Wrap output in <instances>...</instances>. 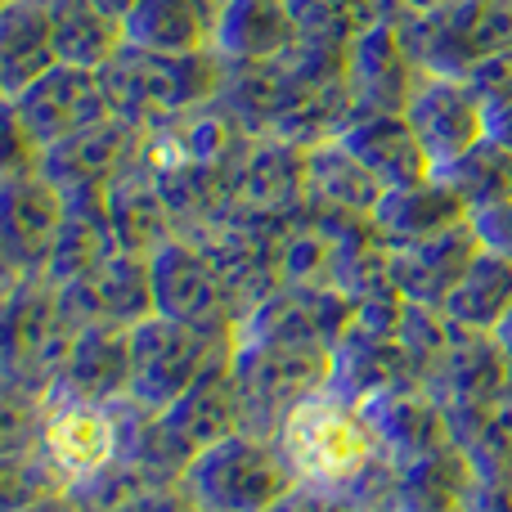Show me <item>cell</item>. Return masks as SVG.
<instances>
[{"label":"cell","mask_w":512,"mask_h":512,"mask_svg":"<svg viewBox=\"0 0 512 512\" xmlns=\"http://www.w3.org/2000/svg\"><path fill=\"white\" fill-rule=\"evenodd\" d=\"M158 418L171 432V441H176L189 459H194L198 450H207V445L234 436V432H252L248 405H243V391H239V382H234L230 364H221L216 373H207L189 396H180L176 405Z\"/></svg>","instance_id":"20"},{"label":"cell","mask_w":512,"mask_h":512,"mask_svg":"<svg viewBox=\"0 0 512 512\" xmlns=\"http://www.w3.org/2000/svg\"><path fill=\"white\" fill-rule=\"evenodd\" d=\"M126 387H131V324L77 328L50 391L77 400H126Z\"/></svg>","instance_id":"19"},{"label":"cell","mask_w":512,"mask_h":512,"mask_svg":"<svg viewBox=\"0 0 512 512\" xmlns=\"http://www.w3.org/2000/svg\"><path fill=\"white\" fill-rule=\"evenodd\" d=\"M54 477L36 454H18V459H0V512H23L36 499L54 495Z\"/></svg>","instance_id":"32"},{"label":"cell","mask_w":512,"mask_h":512,"mask_svg":"<svg viewBox=\"0 0 512 512\" xmlns=\"http://www.w3.org/2000/svg\"><path fill=\"white\" fill-rule=\"evenodd\" d=\"M140 409L131 400H77L50 391L36 436V459L59 490H81L108 468H117L131 441V423Z\"/></svg>","instance_id":"3"},{"label":"cell","mask_w":512,"mask_h":512,"mask_svg":"<svg viewBox=\"0 0 512 512\" xmlns=\"http://www.w3.org/2000/svg\"><path fill=\"white\" fill-rule=\"evenodd\" d=\"M149 283H153V315L180 319V324L230 333L239 328V301L230 283L221 279L216 261L198 239L171 234L162 248L149 252Z\"/></svg>","instance_id":"7"},{"label":"cell","mask_w":512,"mask_h":512,"mask_svg":"<svg viewBox=\"0 0 512 512\" xmlns=\"http://www.w3.org/2000/svg\"><path fill=\"white\" fill-rule=\"evenodd\" d=\"M225 0H140L126 18V41L162 54L212 50Z\"/></svg>","instance_id":"25"},{"label":"cell","mask_w":512,"mask_h":512,"mask_svg":"<svg viewBox=\"0 0 512 512\" xmlns=\"http://www.w3.org/2000/svg\"><path fill=\"white\" fill-rule=\"evenodd\" d=\"M409 45L423 72L459 77L481 54L512 41V0H441V5L409 14Z\"/></svg>","instance_id":"8"},{"label":"cell","mask_w":512,"mask_h":512,"mask_svg":"<svg viewBox=\"0 0 512 512\" xmlns=\"http://www.w3.org/2000/svg\"><path fill=\"white\" fill-rule=\"evenodd\" d=\"M459 77L486 99V108L512 99V41L499 45V50H490V54H481L477 63H468V68L459 72Z\"/></svg>","instance_id":"33"},{"label":"cell","mask_w":512,"mask_h":512,"mask_svg":"<svg viewBox=\"0 0 512 512\" xmlns=\"http://www.w3.org/2000/svg\"><path fill=\"white\" fill-rule=\"evenodd\" d=\"M292 481L342 499L351 512H396L405 468L382 450L378 427L364 405L337 396L333 387L301 400L274 427Z\"/></svg>","instance_id":"1"},{"label":"cell","mask_w":512,"mask_h":512,"mask_svg":"<svg viewBox=\"0 0 512 512\" xmlns=\"http://www.w3.org/2000/svg\"><path fill=\"white\" fill-rule=\"evenodd\" d=\"M45 400H50L45 387L14 378V373H0V459L36 454Z\"/></svg>","instance_id":"31"},{"label":"cell","mask_w":512,"mask_h":512,"mask_svg":"<svg viewBox=\"0 0 512 512\" xmlns=\"http://www.w3.org/2000/svg\"><path fill=\"white\" fill-rule=\"evenodd\" d=\"M59 63L50 0H0V95L14 99Z\"/></svg>","instance_id":"23"},{"label":"cell","mask_w":512,"mask_h":512,"mask_svg":"<svg viewBox=\"0 0 512 512\" xmlns=\"http://www.w3.org/2000/svg\"><path fill=\"white\" fill-rule=\"evenodd\" d=\"M99 5H104L113 18H122V23H126V18H131V9L140 5V0H99Z\"/></svg>","instance_id":"38"},{"label":"cell","mask_w":512,"mask_h":512,"mask_svg":"<svg viewBox=\"0 0 512 512\" xmlns=\"http://www.w3.org/2000/svg\"><path fill=\"white\" fill-rule=\"evenodd\" d=\"M337 140L355 153V158L369 167V176L378 180L382 189H409L432 180V162H427L418 135L409 131L405 113H373V117H355Z\"/></svg>","instance_id":"22"},{"label":"cell","mask_w":512,"mask_h":512,"mask_svg":"<svg viewBox=\"0 0 512 512\" xmlns=\"http://www.w3.org/2000/svg\"><path fill=\"white\" fill-rule=\"evenodd\" d=\"M212 50L225 68H270L301 50L292 0H225Z\"/></svg>","instance_id":"17"},{"label":"cell","mask_w":512,"mask_h":512,"mask_svg":"<svg viewBox=\"0 0 512 512\" xmlns=\"http://www.w3.org/2000/svg\"><path fill=\"white\" fill-rule=\"evenodd\" d=\"M400 9L396 0H292V18L306 45H324V50H346L360 32Z\"/></svg>","instance_id":"30"},{"label":"cell","mask_w":512,"mask_h":512,"mask_svg":"<svg viewBox=\"0 0 512 512\" xmlns=\"http://www.w3.org/2000/svg\"><path fill=\"white\" fill-rule=\"evenodd\" d=\"M423 68L414 59L405 27V9H391L382 23L360 32L346 45V95H351V122L373 113H405Z\"/></svg>","instance_id":"10"},{"label":"cell","mask_w":512,"mask_h":512,"mask_svg":"<svg viewBox=\"0 0 512 512\" xmlns=\"http://www.w3.org/2000/svg\"><path fill=\"white\" fill-rule=\"evenodd\" d=\"M364 414L378 427L382 450H387L400 468H414V463L432 459V454L454 445L450 418H445L441 400L418 378H405V382H396V387L378 391L373 400H364Z\"/></svg>","instance_id":"15"},{"label":"cell","mask_w":512,"mask_h":512,"mask_svg":"<svg viewBox=\"0 0 512 512\" xmlns=\"http://www.w3.org/2000/svg\"><path fill=\"white\" fill-rule=\"evenodd\" d=\"M189 512H194V508H189Z\"/></svg>","instance_id":"41"},{"label":"cell","mask_w":512,"mask_h":512,"mask_svg":"<svg viewBox=\"0 0 512 512\" xmlns=\"http://www.w3.org/2000/svg\"><path fill=\"white\" fill-rule=\"evenodd\" d=\"M50 14H54L59 63L104 68V63L126 45V23L108 14L99 0H50Z\"/></svg>","instance_id":"28"},{"label":"cell","mask_w":512,"mask_h":512,"mask_svg":"<svg viewBox=\"0 0 512 512\" xmlns=\"http://www.w3.org/2000/svg\"><path fill=\"white\" fill-rule=\"evenodd\" d=\"M297 486L270 432H234L180 472L176 490L194 512H265Z\"/></svg>","instance_id":"5"},{"label":"cell","mask_w":512,"mask_h":512,"mask_svg":"<svg viewBox=\"0 0 512 512\" xmlns=\"http://www.w3.org/2000/svg\"><path fill=\"white\" fill-rule=\"evenodd\" d=\"M486 135L495 144H504V149H512V99H504V104H495L486 113Z\"/></svg>","instance_id":"37"},{"label":"cell","mask_w":512,"mask_h":512,"mask_svg":"<svg viewBox=\"0 0 512 512\" xmlns=\"http://www.w3.org/2000/svg\"><path fill=\"white\" fill-rule=\"evenodd\" d=\"M495 342H499V351L508 355V364H512V315L499 324V333H495Z\"/></svg>","instance_id":"39"},{"label":"cell","mask_w":512,"mask_h":512,"mask_svg":"<svg viewBox=\"0 0 512 512\" xmlns=\"http://www.w3.org/2000/svg\"><path fill=\"white\" fill-rule=\"evenodd\" d=\"M36 167V144L27 140L23 122L14 113V99L0 95V180L14 176V171Z\"/></svg>","instance_id":"34"},{"label":"cell","mask_w":512,"mask_h":512,"mask_svg":"<svg viewBox=\"0 0 512 512\" xmlns=\"http://www.w3.org/2000/svg\"><path fill=\"white\" fill-rule=\"evenodd\" d=\"M5 297H9V288H5V283H0V306H5Z\"/></svg>","instance_id":"40"},{"label":"cell","mask_w":512,"mask_h":512,"mask_svg":"<svg viewBox=\"0 0 512 512\" xmlns=\"http://www.w3.org/2000/svg\"><path fill=\"white\" fill-rule=\"evenodd\" d=\"M387 252H391V283H396L400 297L414 301V306L441 310V301L450 297L459 274L481 252V239L472 230V221H463L454 230L436 234V239L409 243V248H387Z\"/></svg>","instance_id":"18"},{"label":"cell","mask_w":512,"mask_h":512,"mask_svg":"<svg viewBox=\"0 0 512 512\" xmlns=\"http://www.w3.org/2000/svg\"><path fill=\"white\" fill-rule=\"evenodd\" d=\"M297 212H306V149L252 135L230 162L225 221L283 225Z\"/></svg>","instance_id":"9"},{"label":"cell","mask_w":512,"mask_h":512,"mask_svg":"<svg viewBox=\"0 0 512 512\" xmlns=\"http://www.w3.org/2000/svg\"><path fill=\"white\" fill-rule=\"evenodd\" d=\"M99 72H104L113 113L131 117L140 126L176 122V117L216 104L225 90V77H230V68L221 63L216 50L162 54V50H144V45H131V41Z\"/></svg>","instance_id":"2"},{"label":"cell","mask_w":512,"mask_h":512,"mask_svg":"<svg viewBox=\"0 0 512 512\" xmlns=\"http://www.w3.org/2000/svg\"><path fill=\"white\" fill-rule=\"evenodd\" d=\"M104 212H108V225H113V239L122 252L149 256L153 248H162V243L176 234L167 198H162V189H158V176L144 167V158H135L131 167L104 189Z\"/></svg>","instance_id":"24"},{"label":"cell","mask_w":512,"mask_h":512,"mask_svg":"<svg viewBox=\"0 0 512 512\" xmlns=\"http://www.w3.org/2000/svg\"><path fill=\"white\" fill-rule=\"evenodd\" d=\"M63 306H68L72 324H140L144 315H153V283H149V256L122 252L86 270L81 279L59 288Z\"/></svg>","instance_id":"16"},{"label":"cell","mask_w":512,"mask_h":512,"mask_svg":"<svg viewBox=\"0 0 512 512\" xmlns=\"http://www.w3.org/2000/svg\"><path fill=\"white\" fill-rule=\"evenodd\" d=\"M265 512H351L342 499L324 495V490H310V486H292L288 495H279Z\"/></svg>","instance_id":"36"},{"label":"cell","mask_w":512,"mask_h":512,"mask_svg":"<svg viewBox=\"0 0 512 512\" xmlns=\"http://www.w3.org/2000/svg\"><path fill=\"white\" fill-rule=\"evenodd\" d=\"M72 337H77V324H72L59 288L41 274H27L9 288L5 306H0V373H14V378L50 391L68 360Z\"/></svg>","instance_id":"6"},{"label":"cell","mask_w":512,"mask_h":512,"mask_svg":"<svg viewBox=\"0 0 512 512\" xmlns=\"http://www.w3.org/2000/svg\"><path fill=\"white\" fill-rule=\"evenodd\" d=\"M144 135H149V126L113 113V117H104V122H95L90 131L45 149L41 158H36V167H41L68 198L104 194V189L140 158Z\"/></svg>","instance_id":"14"},{"label":"cell","mask_w":512,"mask_h":512,"mask_svg":"<svg viewBox=\"0 0 512 512\" xmlns=\"http://www.w3.org/2000/svg\"><path fill=\"white\" fill-rule=\"evenodd\" d=\"M486 99L468 86L463 77H441V72H423L405 104V122L418 135L432 171L445 162L463 158L472 144L486 140Z\"/></svg>","instance_id":"13"},{"label":"cell","mask_w":512,"mask_h":512,"mask_svg":"<svg viewBox=\"0 0 512 512\" xmlns=\"http://www.w3.org/2000/svg\"><path fill=\"white\" fill-rule=\"evenodd\" d=\"M387 189L369 176L360 158L342 140L306 149V212L342 216V221H373Z\"/></svg>","instance_id":"21"},{"label":"cell","mask_w":512,"mask_h":512,"mask_svg":"<svg viewBox=\"0 0 512 512\" xmlns=\"http://www.w3.org/2000/svg\"><path fill=\"white\" fill-rule=\"evenodd\" d=\"M441 315L454 328L468 333H499V324L512 315V261L490 248H481L441 301Z\"/></svg>","instance_id":"27"},{"label":"cell","mask_w":512,"mask_h":512,"mask_svg":"<svg viewBox=\"0 0 512 512\" xmlns=\"http://www.w3.org/2000/svg\"><path fill=\"white\" fill-rule=\"evenodd\" d=\"M436 180L463 203L468 221L481 212H495V207H508L512 203V149H504V144H495L486 135L463 158L445 162L436 171Z\"/></svg>","instance_id":"29"},{"label":"cell","mask_w":512,"mask_h":512,"mask_svg":"<svg viewBox=\"0 0 512 512\" xmlns=\"http://www.w3.org/2000/svg\"><path fill=\"white\" fill-rule=\"evenodd\" d=\"M234 337L180 324L167 315H144L131 324V387L126 400L144 414H167L207 373L230 364Z\"/></svg>","instance_id":"4"},{"label":"cell","mask_w":512,"mask_h":512,"mask_svg":"<svg viewBox=\"0 0 512 512\" xmlns=\"http://www.w3.org/2000/svg\"><path fill=\"white\" fill-rule=\"evenodd\" d=\"M14 113L23 122L27 140L36 144V158L54 144L72 140V135L90 131L95 122L113 117V99H108L104 72L77 68V63H54L45 77H36L27 90L14 95Z\"/></svg>","instance_id":"11"},{"label":"cell","mask_w":512,"mask_h":512,"mask_svg":"<svg viewBox=\"0 0 512 512\" xmlns=\"http://www.w3.org/2000/svg\"><path fill=\"white\" fill-rule=\"evenodd\" d=\"M68 221V194L41 167L0 180V252L23 274H45Z\"/></svg>","instance_id":"12"},{"label":"cell","mask_w":512,"mask_h":512,"mask_svg":"<svg viewBox=\"0 0 512 512\" xmlns=\"http://www.w3.org/2000/svg\"><path fill=\"white\" fill-rule=\"evenodd\" d=\"M463 221H468L463 203L436 176L423 180V185L382 194L378 212H373V230L382 234L387 248H409V243L436 239V234L454 230V225H463Z\"/></svg>","instance_id":"26"},{"label":"cell","mask_w":512,"mask_h":512,"mask_svg":"<svg viewBox=\"0 0 512 512\" xmlns=\"http://www.w3.org/2000/svg\"><path fill=\"white\" fill-rule=\"evenodd\" d=\"M472 230H477L481 248H490V252H499V256H508L512 261V203L495 207V212L472 216Z\"/></svg>","instance_id":"35"}]
</instances>
